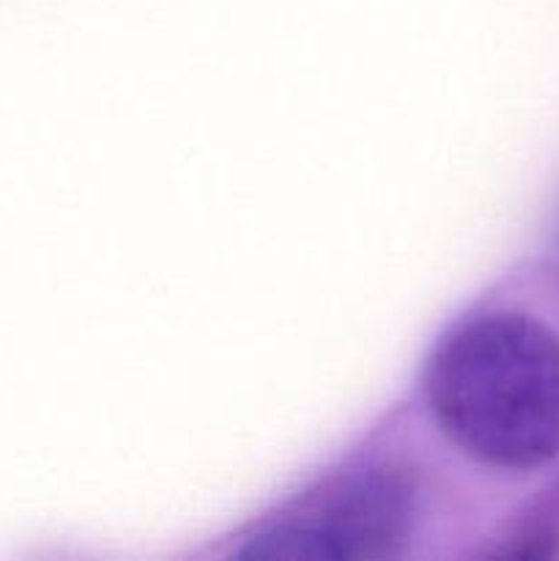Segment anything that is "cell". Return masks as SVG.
I'll list each match as a JSON object with an SVG mask.
<instances>
[{
	"label": "cell",
	"mask_w": 559,
	"mask_h": 561,
	"mask_svg": "<svg viewBox=\"0 0 559 561\" xmlns=\"http://www.w3.org/2000/svg\"><path fill=\"white\" fill-rule=\"evenodd\" d=\"M427 403L444 436L493 469L559 455V334L526 316H486L438 348Z\"/></svg>",
	"instance_id": "obj_1"
},
{
	"label": "cell",
	"mask_w": 559,
	"mask_h": 561,
	"mask_svg": "<svg viewBox=\"0 0 559 561\" xmlns=\"http://www.w3.org/2000/svg\"><path fill=\"white\" fill-rule=\"evenodd\" d=\"M411 491L387 469H354L290 502L252 535L250 557L387 559L406 540Z\"/></svg>",
	"instance_id": "obj_2"
}]
</instances>
